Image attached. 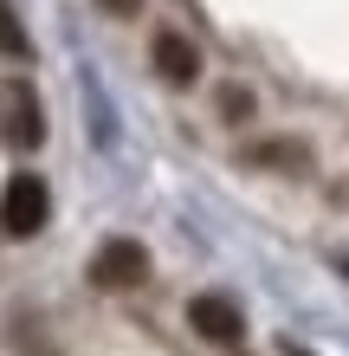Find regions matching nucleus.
<instances>
[{
  "label": "nucleus",
  "mask_w": 349,
  "mask_h": 356,
  "mask_svg": "<svg viewBox=\"0 0 349 356\" xmlns=\"http://www.w3.org/2000/svg\"><path fill=\"white\" fill-rule=\"evenodd\" d=\"M97 7H104V13H117V19H136V7H142V0H97Z\"/></svg>",
  "instance_id": "6e6552de"
},
{
  "label": "nucleus",
  "mask_w": 349,
  "mask_h": 356,
  "mask_svg": "<svg viewBox=\"0 0 349 356\" xmlns=\"http://www.w3.org/2000/svg\"><path fill=\"white\" fill-rule=\"evenodd\" d=\"M0 52H26V33L13 26V13L0 7Z\"/></svg>",
  "instance_id": "0eeeda50"
},
{
  "label": "nucleus",
  "mask_w": 349,
  "mask_h": 356,
  "mask_svg": "<svg viewBox=\"0 0 349 356\" xmlns=\"http://www.w3.org/2000/svg\"><path fill=\"white\" fill-rule=\"evenodd\" d=\"M46 220H52V188L39 175H13L7 188H0V234L7 240L46 234Z\"/></svg>",
  "instance_id": "f257e3e1"
},
{
  "label": "nucleus",
  "mask_w": 349,
  "mask_h": 356,
  "mask_svg": "<svg viewBox=\"0 0 349 356\" xmlns=\"http://www.w3.org/2000/svg\"><path fill=\"white\" fill-rule=\"evenodd\" d=\"M149 279V253H142L136 240H104L97 246V259H91V285L97 291H130Z\"/></svg>",
  "instance_id": "f03ea898"
},
{
  "label": "nucleus",
  "mask_w": 349,
  "mask_h": 356,
  "mask_svg": "<svg viewBox=\"0 0 349 356\" xmlns=\"http://www.w3.org/2000/svg\"><path fill=\"white\" fill-rule=\"evenodd\" d=\"M7 143H19V149H39L46 143V117H39L33 85H7Z\"/></svg>",
  "instance_id": "20e7f679"
},
{
  "label": "nucleus",
  "mask_w": 349,
  "mask_h": 356,
  "mask_svg": "<svg viewBox=\"0 0 349 356\" xmlns=\"http://www.w3.org/2000/svg\"><path fill=\"white\" fill-rule=\"evenodd\" d=\"M188 324H194V337H207V343H239L246 337V318H239V305L227 298V291L188 298Z\"/></svg>",
  "instance_id": "7ed1b4c3"
},
{
  "label": "nucleus",
  "mask_w": 349,
  "mask_h": 356,
  "mask_svg": "<svg viewBox=\"0 0 349 356\" xmlns=\"http://www.w3.org/2000/svg\"><path fill=\"white\" fill-rule=\"evenodd\" d=\"M149 58H155V72L169 78V85H194L201 78V52L188 46V33H155Z\"/></svg>",
  "instance_id": "39448f33"
},
{
  "label": "nucleus",
  "mask_w": 349,
  "mask_h": 356,
  "mask_svg": "<svg viewBox=\"0 0 349 356\" xmlns=\"http://www.w3.org/2000/svg\"><path fill=\"white\" fill-rule=\"evenodd\" d=\"M220 117H227V123H246V117H253V91H246V85H227V91H220Z\"/></svg>",
  "instance_id": "423d86ee"
}]
</instances>
